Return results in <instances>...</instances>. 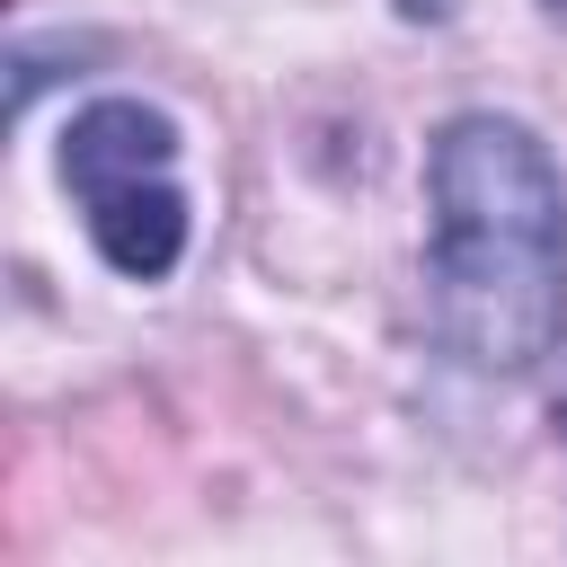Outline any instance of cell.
I'll use <instances>...</instances> for the list:
<instances>
[{"mask_svg":"<svg viewBox=\"0 0 567 567\" xmlns=\"http://www.w3.org/2000/svg\"><path fill=\"white\" fill-rule=\"evenodd\" d=\"M425 328L487 381L567 337V168L523 115L461 106L425 142Z\"/></svg>","mask_w":567,"mask_h":567,"instance_id":"cell-1","label":"cell"},{"mask_svg":"<svg viewBox=\"0 0 567 567\" xmlns=\"http://www.w3.org/2000/svg\"><path fill=\"white\" fill-rule=\"evenodd\" d=\"M177 115L151 97H89L62 124V195L80 204L89 248L124 275V284H168L186 257V186H177Z\"/></svg>","mask_w":567,"mask_h":567,"instance_id":"cell-2","label":"cell"},{"mask_svg":"<svg viewBox=\"0 0 567 567\" xmlns=\"http://www.w3.org/2000/svg\"><path fill=\"white\" fill-rule=\"evenodd\" d=\"M540 18H558V27H567V0H540Z\"/></svg>","mask_w":567,"mask_h":567,"instance_id":"cell-3","label":"cell"}]
</instances>
